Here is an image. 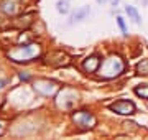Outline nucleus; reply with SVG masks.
<instances>
[{
    "label": "nucleus",
    "instance_id": "obj_8",
    "mask_svg": "<svg viewBox=\"0 0 148 140\" xmlns=\"http://www.w3.org/2000/svg\"><path fill=\"white\" fill-rule=\"evenodd\" d=\"M101 63H102V59L99 58L97 54H92V56H87V58L82 61L81 68H82V71H84V73H87V74H92V73H97V71H99V68H101Z\"/></svg>",
    "mask_w": 148,
    "mask_h": 140
},
{
    "label": "nucleus",
    "instance_id": "obj_21",
    "mask_svg": "<svg viewBox=\"0 0 148 140\" xmlns=\"http://www.w3.org/2000/svg\"><path fill=\"white\" fill-rule=\"evenodd\" d=\"M97 2H99V3H106L107 0H97Z\"/></svg>",
    "mask_w": 148,
    "mask_h": 140
},
{
    "label": "nucleus",
    "instance_id": "obj_18",
    "mask_svg": "<svg viewBox=\"0 0 148 140\" xmlns=\"http://www.w3.org/2000/svg\"><path fill=\"white\" fill-rule=\"evenodd\" d=\"M8 82H10L8 78H0V91H3L5 86H8Z\"/></svg>",
    "mask_w": 148,
    "mask_h": 140
},
{
    "label": "nucleus",
    "instance_id": "obj_17",
    "mask_svg": "<svg viewBox=\"0 0 148 140\" xmlns=\"http://www.w3.org/2000/svg\"><path fill=\"white\" fill-rule=\"evenodd\" d=\"M18 78H20V81H23V82H28L30 79H32L27 71H20V73H18Z\"/></svg>",
    "mask_w": 148,
    "mask_h": 140
},
{
    "label": "nucleus",
    "instance_id": "obj_4",
    "mask_svg": "<svg viewBox=\"0 0 148 140\" xmlns=\"http://www.w3.org/2000/svg\"><path fill=\"white\" fill-rule=\"evenodd\" d=\"M71 119H73V122L77 125L81 130L94 129L95 125H97L95 115L92 112H89V110H74L73 115H71Z\"/></svg>",
    "mask_w": 148,
    "mask_h": 140
},
{
    "label": "nucleus",
    "instance_id": "obj_2",
    "mask_svg": "<svg viewBox=\"0 0 148 140\" xmlns=\"http://www.w3.org/2000/svg\"><path fill=\"white\" fill-rule=\"evenodd\" d=\"M125 68H127L125 59L120 54H110L101 63V68L97 73L102 79H114V78H119L120 74H123Z\"/></svg>",
    "mask_w": 148,
    "mask_h": 140
},
{
    "label": "nucleus",
    "instance_id": "obj_5",
    "mask_svg": "<svg viewBox=\"0 0 148 140\" xmlns=\"http://www.w3.org/2000/svg\"><path fill=\"white\" fill-rule=\"evenodd\" d=\"M33 89L36 94L43 97H53L59 91V86L58 82L49 81V79H36V81H33Z\"/></svg>",
    "mask_w": 148,
    "mask_h": 140
},
{
    "label": "nucleus",
    "instance_id": "obj_19",
    "mask_svg": "<svg viewBox=\"0 0 148 140\" xmlns=\"http://www.w3.org/2000/svg\"><path fill=\"white\" fill-rule=\"evenodd\" d=\"M5 129H7V122L3 120V119H0V135L5 132Z\"/></svg>",
    "mask_w": 148,
    "mask_h": 140
},
{
    "label": "nucleus",
    "instance_id": "obj_20",
    "mask_svg": "<svg viewBox=\"0 0 148 140\" xmlns=\"http://www.w3.org/2000/svg\"><path fill=\"white\" fill-rule=\"evenodd\" d=\"M110 2H112V5H114V7H115L117 3H119V0H110Z\"/></svg>",
    "mask_w": 148,
    "mask_h": 140
},
{
    "label": "nucleus",
    "instance_id": "obj_15",
    "mask_svg": "<svg viewBox=\"0 0 148 140\" xmlns=\"http://www.w3.org/2000/svg\"><path fill=\"white\" fill-rule=\"evenodd\" d=\"M135 94L138 97H142L145 101H148V86H138L135 87Z\"/></svg>",
    "mask_w": 148,
    "mask_h": 140
},
{
    "label": "nucleus",
    "instance_id": "obj_13",
    "mask_svg": "<svg viewBox=\"0 0 148 140\" xmlns=\"http://www.w3.org/2000/svg\"><path fill=\"white\" fill-rule=\"evenodd\" d=\"M56 10L61 15H68L69 13V0H58L56 2Z\"/></svg>",
    "mask_w": 148,
    "mask_h": 140
},
{
    "label": "nucleus",
    "instance_id": "obj_11",
    "mask_svg": "<svg viewBox=\"0 0 148 140\" xmlns=\"http://www.w3.org/2000/svg\"><path fill=\"white\" fill-rule=\"evenodd\" d=\"M33 16H35V13H23L21 16H18L15 22H13V25H15L16 28H27V27H30L33 23Z\"/></svg>",
    "mask_w": 148,
    "mask_h": 140
},
{
    "label": "nucleus",
    "instance_id": "obj_6",
    "mask_svg": "<svg viewBox=\"0 0 148 140\" xmlns=\"http://www.w3.org/2000/svg\"><path fill=\"white\" fill-rule=\"evenodd\" d=\"M110 110L119 114V115H132V114H135L137 107H135V104L132 101L120 99V101H115L114 104H110Z\"/></svg>",
    "mask_w": 148,
    "mask_h": 140
},
{
    "label": "nucleus",
    "instance_id": "obj_7",
    "mask_svg": "<svg viewBox=\"0 0 148 140\" xmlns=\"http://www.w3.org/2000/svg\"><path fill=\"white\" fill-rule=\"evenodd\" d=\"M46 63L48 65L54 66V68H61V66H68L69 65V56L63 51H53L46 56Z\"/></svg>",
    "mask_w": 148,
    "mask_h": 140
},
{
    "label": "nucleus",
    "instance_id": "obj_14",
    "mask_svg": "<svg viewBox=\"0 0 148 140\" xmlns=\"http://www.w3.org/2000/svg\"><path fill=\"white\" fill-rule=\"evenodd\" d=\"M137 74L140 76H148V59H142L137 65Z\"/></svg>",
    "mask_w": 148,
    "mask_h": 140
},
{
    "label": "nucleus",
    "instance_id": "obj_1",
    "mask_svg": "<svg viewBox=\"0 0 148 140\" xmlns=\"http://www.w3.org/2000/svg\"><path fill=\"white\" fill-rule=\"evenodd\" d=\"M41 45L35 43V41H28V43L18 45V46H13L7 51V58L10 59L12 63H30V61H35L41 56Z\"/></svg>",
    "mask_w": 148,
    "mask_h": 140
},
{
    "label": "nucleus",
    "instance_id": "obj_12",
    "mask_svg": "<svg viewBox=\"0 0 148 140\" xmlns=\"http://www.w3.org/2000/svg\"><path fill=\"white\" fill-rule=\"evenodd\" d=\"M125 13L128 15V18H130V20H133V23H137V25H140V23H142V16H140L138 10L133 5H127V7H125Z\"/></svg>",
    "mask_w": 148,
    "mask_h": 140
},
{
    "label": "nucleus",
    "instance_id": "obj_3",
    "mask_svg": "<svg viewBox=\"0 0 148 140\" xmlns=\"http://www.w3.org/2000/svg\"><path fill=\"white\" fill-rule=\"evenodd\" d=\"M77 101H79V94L74 91V89H69V87H64V89L58 91V96H56V99H54L56 107L63 109V110L71 109Z\"/></svg>",
    "mask_w": 148,
    "mask_h": 140
},
{
    "label": "nucleus",
    "instance_id": "obj_9",
    "mask_svg": "<svg viewBox=\"0 0 148 140\" xmlns=\"http://www.w3.org/2000/svg\"><path fill=\"white\" fill-rule=\"evenodd\" d=\"M20 2L18 0H2L0 2V13L5 16H13L20 12Z\"/></svg>",
    "mask_w": 148,
    "mask_h": 140
},
{
    "label": "nucleus",
    "instance_id": "obj_16",
    "mask_svg": "<svg viewBox=\"0 0 148 140\" xmlns=\"http://www.w3.org/2000/svg\"><path fill=\"white\" fill-rule=\"evenodd\" d=\"M117 25H119V28H120V32L123 36H127L128 35V30H127V25H125V20H123V16H117Z\"/></svg>",
    "mask_w": 148,
    "mask_h": 140
},
{
    "label": "nucleus",
    "instance_id": "obj_10",
    "mask_svg": "<svg viewBox=\"0 0 148 140\" xmlns=\"http://www.w3.org/2000/svg\"><path fill=\"white\" fill-rule=\"evenodd\" d=\"M89 15H90V7L89 5H82L81 8H77L76 12L71 13V16H69V23L82 22V20H86Z\"/></svg>",
    "mask_w": 148,
    "mask_h": 140
}]
</instances>
